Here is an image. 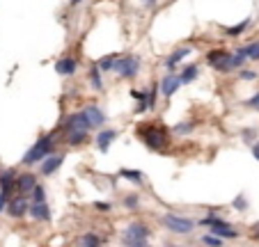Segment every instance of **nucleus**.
Listing matches in <instances>:
<instances>
[{"label": "nucleus", "instance_id": "4468645a", "mask_svg": "<svg viewBox=\"0 0 259 247\" xmlns=\"http://www.w3.org/2000/svg\"><path fill=\"white\" fill-rule=\"evenodd\" d=\"M16 188V176H14V172H3L0 174V193L3 195H7L10 197V193Z\"/></svg>", "mask_w": 259, "mask_h": 247}, {"label": "nucleus", "instance_id": "f257e3e1", "mask_svg": "<svg viewBox=\"0 0 259 247\" xmlns=\"http://www.w3.org/2000/svg\"><path fill=\"white\" fill-rule=\"evenodd\" d=\"M138 135L154 151H161L170 144V131L161 124H142V126H138Z\"/></svg>", "mask_w": 259, "mask_h": 247}, {"label": "nucleus", "instance_id": "7c9ffc66", "mask_svg": "<svg viewBox=\"0 0 259 247\" xmlns=\"http://www.w3.org/2000/svg\"><path fill=\"white\" fill-rule=\"evenodd\" d=\"M245 206H248V202H245V197H243V195H239V197L234 199V208H239V211H243Z\"/></svg>", "mask_w": 259, "mask_h": 247}, {"label": "nucleus", "instance_id": "473e14b6", "mask_svg": "<svg viewBox=\"0 0 259 247\" xmlns=\"http://www.w3.org/2000/svg\"><path fill=\"white\" fill-rule=\"evenodd\" d=\"M124 245L126 247H149V245H145V240H126V238H124Z\"/></svg>", "mask_w": 259, "mask_h": 247}, {"label": "nucleus", "instance_id": "c85d7f7f", "mask_svg": "<svg viewBox=\"0 0 259 247\" xmlns=\"http://www.w3.org/2000/svg\"><path fill=\"white\" fill-rule=\"evenodd\" d=\"M202 242H206V245H211V247H223V240L220 238H216V236H202Z\"/></svg>", "mask_w": 259, "mask_h": 247}, {"label": "nucleus", "instance_id": "9d476101", "mask_svg": "<svg viewBox=\"0 0 259 247\" xmlns=\"http://www.w3.org/2000/svg\"><path fill=\"white\" fill-rule=\"evenodd\" d=\"M83 112H85V117H87V121H90V126H103L106 114L99 105H87Z\"/></svg>", "mask_w": 259, "mask_h": 247}, {"label": "nucleus", "instance_id": "39448f33", "mask_svg": "<svg viewBox=\"0 0 259 247\" xmlns=\"http://www.w3.org/2000/svg\"><path fill=\"white\" fill-rule=\"evenodd\" d=\"M67 129H69L71 133H87L90 121H87L85 112H76V114H71V117H67Z\"/></svg>", "mask_w": 259, "mask_h": 247}, {"label": "nucleus", "instance_id": "c9c22d12", "mask_svg": "<svg viewBox=\"0 0 259 247\" xmlns=\"http://www.w3.org/2000/svg\"><path fill=\"white\" fill-rule=\"evenodd\" d=\"M124 204H126L129 208H135V206H138V197H126Z\"/></svg>", "mask_w": 259, "mask_h": 247}, {"label": "nucleus", "instance_id": "ea45409f", "mask_svg": "<svg viewBox=\"0 0 259 247\" xmlns=\"http://www.w3.org/2000/svg\"><path fill=\"white\" fill-rule=\"evenodd\" d=\"M254 236H257V238H259V229H257V231H254Z\"/></svg>", "mask_w": 259, "mask_h": 247}, {"label": "nucleus", "instance_id": "f3484780", "mask_svg": "<svg viewBox=\"0 0 259 247\" xmlns=\"http://www.w3.org/2000/svg\"><path fill=\"white\" fill-rule=\"evenodd\" d=\"M30 215L35 220H50V208L46 204H32L30 206Z\"/></svg>", "mask_w": 259, "mask_h": 247}, {"label": "nucleus", "instance_id": "6e6552de", "mask_svg": "<svg viewBox=\"0 0 259 247\" xmlns=\"http://www.w3.org/2000/svg\"><path fill=\"white\" fill-rule=\"evenodd\" d=\"M181 78L179 76H175V74H170V76H165L163 78V83H161V92H163V96H172L177 92V89L181 87Z\"/></svg>", "mask_w": 259, "mask_h": 247}, {"label": "nucleus", "instance_id": "f704fd0d", "mask_svg": "<svg viewBox=\"0 0 259 247\" xmlns=\"http://www.w3.org/2000/svg\"><path fill=\"white\" fill-rule=\"evenodd\" d=\"M241 78H243V80H254V78H257V74H254V71H241Z\"/></svg>", "mask_w": 259, "mask_h": 247}, {"label": "nucleus", "instance_id": "6ab92c4d", "mask_svg": "<svg viewBox=\"0 0 259 247\" xmlns=\"http://www.w3.org/2000/svg\"><path fill=\"white\" fill-rule=\"evenodd\" d=\"M78 247H101V238L96 233H83L78 240Z\"/></svg>", "mask_w": 259, "mask_h": 247}, {"label": "nucleus", "instance_id": "2f4dec72", "mask_svg": "<svg viewBox=\"0 0 259 247\" xmlns=\"http://www.w3.org/2000/svg\"><path fill=\"white\" fill-rule=\"evenodd\" d=\"M177 133H190L193 131V124H177Z\"/></svg>", "mask_w": 259, "mask_h": 247}, {"label": "nucleus", "instance_id": "bb28decb", "mask_svg": "<svg viewBox=\"0 0 259 247\" xmlns=\"http://www.w3.org/2000/svg\"><path fill=\"white\" fill-rule=\"evenodd\" d=\"M85 140H87V133H69V140H67V142H69L71 147H78V144H83Z\"/></svg>", "mask_w": 259, "mask_h": 247}, {"label": "nucleus", "instance_id": "5701e85b", "mask_svg": "<svg viewBox=\"0 0 259 247\" xmlns=\"http://www.w3.org/2000/svg\"><path fill=\"white\" fill-rule=\"evenodd\" d=\"M179 78H181V83H184V85H186V83H190V80H195V78H197V67H195V65L186 67V69L181 71Z\"/></svg>", "mask_w": 259, "mask_h": 247}, {"label": "nucleus", "instance_id": "ddd939ff", "mask_svg": "<svg viewBox=\"0 0 259 247\" xmlns=\"http://www.w3.org/2000/svg\"><path fill=\"white\" fill-rule=\"evenodd\" d=\"M65 163V156H62V153H55V156H48V158L44 160V163H41V174H46V176H48V174H53L55 169H60V165Z\"/></svg>", "mask_w": 259, "mask_h": 247}, {"label": "nucleus", "instance_id": "e433bc0d", "mask_svg": "<svg viewBox=\"0 0 259 247\" xmlns=\"http://www.w3.org/2000/svg\"><path fill=\"white\" fill-rule=\"evenodd\" d=\"M7 206V195H3L0 193V211H3V208Z\"/></svg>", "mask_w": 259, "mask_h": 247}, {"label": "nucleus", "instance_id": "4c0bfd02", "mask_svg": "<svg viewBox=\"0 0 259 247\" xmlns=\"http://www.w3.org/2000/svg\"><path fill=\"white\" fill-rule=\"evenodd\" d=\"M252 153H254V158L259 160V142H257V144H254V147H252Z\"/></svg>", "mask_w": 259, "mask_h": 247}, {"label": "nucleus", "instance_id": "a211bd4d", "mask_svg": "<svg viewBox=\"0 0 259 247\" xmlns=\"http://www.w3.org/2000/svg\"><path fill=\"white\" fill-rule=\"evenodd\" d=\"M190 50H193V48H179V50H175V53H172V55H170V57H168V62H165V67H168V69L172 71V69H175V67H177V62H181V59H184L186 55H190Z\"/></svg>", "mask_w": 259, "mask_h": 247}, {"label": "nucleus", "instance_id": "20e7f679", "mask_svg": "<svg viewBox=\"0 0 259 247\" xmlns=\"http://www.w3.org/2000/svg\"><path fill=\"white\" fill-rule=\"evenodd\" d=\"M163 224L175 233H188V231H193V227H195L193 220L179 218V215H172V213H170V215H163Z\"/></svg>", "mask_w": 259, "mask_h": 247}, {"label": "nucleus", "instance_id": "f8f14e48", "mask_svg": "<svg viewBox=\"0 0 259 247\" xmlns=\"http://www.w3.org/2000/svg\"><path fill=\"white\" fill-rule=\"evenodd\" d=\"M76 69H78V65H76V59L74 57H62L55 62V71L60 76H74Z\"/></svg>", "mask_w": 259, "mask_h": 247}, {"label": "nucleus", "instance_id": "dca6fc26", "mask_svg": "<svg viewBox=\"0 0 259 247\" xmlns=\"http://www.w3.org/2000/svg\"><path fill=\"white\" fill-rule=\"evenodd\" d=\"M243 59L245 57H243V55H239V53H236V55H229L218 71H234V69H239V67H243Z\"/></svg>", "mask_w": 259, "mask_h": 247}, {"label": "nucleus", "instance_id": "a878e982", "mask_svg": "<svg viewBox=\"0 0 259 247\" xmlns=\"http://www.w3.org/2000/svg\"><path fill=\"white\" fill-rule=\"evenodd\" d=\"M120 176L129 178V181H133V183H140V181H142V172H138V169H122Z\"/></svg>", "mask_w": 259, "mask_h": 247}, {"label": "nucleus", "instance_id": "58836bf2", "mask_svg": "<svg viewBox=\"0 0 259 247\" xmlns=\"http://www.w3.org/2000/svg\"><path fill=\"white\" fill-rule=\"evenodd\" d=\"M96 208H99V211H108L110 206H108V204H101V202H99V204H96Z\"/></svg>", "mask_w": 259, "mask_h": 247}, {"label": "nucleus", "instance_id": "b1692460", "mask_svg": "<svg viewBox=\"0 0 259 247\" xmlns=\"http://www.w3.org/2000/svg\"><path fill=\"white\" fill-rule=\"evenodd\" d=\"M90 80H92V87L94 89H103V83H101V71H99V67H92L90 69Z\"/></svg>", "mask_w": 259, "mask_h": 247}, {"label": "nucleus", "instance_id": "cd10ccee", "mask_svg": "<svg viewBox=\"0 0 259 247\" xmlns=\"http://www.w3.org/2000/svg\"><path fill=\"white\" fill-rule=\"evenodd\" d=\"M32 199H35V204H46V193L41 186H37V188L32 190Z\"/></svg>", "mask_w": 259, "mask_h": 247}, {"label": "nucleus", "instance_id": "f03ea898", "mask_svg": "<svg viewBox=\"0 0 259 247\" xmlns=\"http://www.w3.org/2000/svg\"><path fill=\"white\" fill-rule=\"evenodd\" d=\"M53 138H55V133H50V135H46V138L37 140V144H32V147L28 149V153L23 156V165L44 163V160L50 156V151H53Z\"/></svg>", "mask_w": 259, "mask_h": 247}, {"label": "nucleus", "instance_id": "412c9836", "mask_svg": "<svg viewBox=\"0 0 259 247\" xmlns=\"http://www.w3.org/2000/svg\"><path fill=\"white\" fill-rule=\"evenodd\" d=\"M211 233H214L216 238H220V240H223V238H236V236H239V233H236L234 229L229 227V224H223V227H214V231H211Z\"/></svg>", "mask_w": 259, "mask_h": 247}, {"label": "nucleus", "instance_id": "393cba45", "mask_svg": "<svg viewBox=\"0 0 259 247\" xmlns=\"http://www.w3.org/2000/svg\"><path fill=\"white\" fill-rule=\"evenodd\" d=\"M248 25H250V21L245 19V21H241L239 25H232V28H225V32H227L229 37H236V35H241V32H243V30L248 28Z\"/></svg>", "mask_w": 259, "mask_h": 247}, {"label": "nucleus", "instance_id": "1a4fd4ad", "mask_svg": "<svg viewBox=\"0 0 259 247\" xmlns=\"http://www.w3.org/2000/svg\"><path fill=\"white\" fill-rule=\"evenodd\" d=\"M35 188H37L35 174H19V176H16V190H19V193H32Z\"/></svg>", "mask_w": 259, "mask_h": 247}, {"label": "nucleus", "instance_id": "4be33fe9", "mask_svg": "<svg viewBox=\"0 0 259 247\" xmlns=\"http://www.w3.org/2000/svg\"><path fill=\"white\" fill-rule=\"evenodd\" d=\"M115 65H117V57L115 55H106L103 59H99V71H115Z\"/></svg>", "mask_w": 259, "mask_h": 247}, {"label": "nucleus", "instance_id": "c756f323", "mask_svg": "<svg viewBox=\"0 0 259 247\" xmlns=\"http://www.w3.org/2000/svg\"><path fill=\"white\" fill-rule=\"evenodd\" d=\"M145 105H147V108H154V105H156V85L149 89V96L145 99Z\"/></svg>", "mask_w": 259, "mask_h": 247}, {"label": "nucleus", "instance_id": "2eb2a0df", "mask_svg": "<svg viewBox=\"0 0 259 247\" xmlns=\"http://www.w3.org/2000/svg\"><path fill=\"white\" fill-rule=\"evenodd\" d=\"M227 57H229L227 50L216 48V50H211V53L206 55V62H209V67H214V69H220V67H223V62H225Z\"/></svg>", "mask_w": 259, "mask_h": 247}, {"label": "nucleus", "instance_id": "423d86ee", "mask_svg": "<svg viewBox=\"0 0 259 247\" xmlns=\"http://www.w3.org/2000/svg\"><path fill=\"white\" fill-rule=\"evenodd\" d=\"M7 213H10L12 218H23L25 213H30V206H28V199H25V195L12 199V202L7 204Z\"/></svg>", "mask_w": 259, "mask_h": 247}, {"label": "nucleus", "instance_id": "7ed1b4c3", "mask_svg": "<svg viewBox=\"0 0 259 247\" xmlns=\"http://www.w3.org/2000/svg\"><path fill=\"white\" fill-rule=\"evenodd\" d=\"M115 71L122 76V78H135V74L140 71V59L129 55V57H117V65Z\"/></svg>", "mask_w": 259, "mask_h": 247}, {"label": "nucleus", "instance_id": "aec40b11", "mask_svg": "<svg viewBox=\"0 0 259 247\" xmlns=\"http://www.w3.org/2000/svg\"><path fill=\"white\" fill-rule=\"evenodd\" d=\"M239 55H243V57H250V59H259V41H252V44L239 48Z\"/></svg>", "mask_w": 259, "mask_h": 247}, {"label": "nucleus", "instance_id": "0eeeda50", "mask_svg": "<svg viewBox=\"0 0 259 247\" xmlns=\"http://www.w3.org/2000/svg\"><path fill=\"white\" fill-rule=\"evenodd\" d=\"M147 236H149V229H147V224H142V222L129 224L124 231L126 240H147Z\"/></svg>", "mask_w": 259, "mask_h": 247}, {"label": "nucleus", "instance_id": "72a5a7b5", "mask_svg": "<svg viewBox=\"0 0 259 247\" xmlns=\"http://www.w3.org/2000/svg\"><path fill=\"white\" fill-rule=\"evenodd\" d=\"M248 105H250L252 110H259V92L252 96V99H248Z\"/></svg>", "mask_w": 259, "mask_h": 247}, {"label": "nucleus", "instance_id": "9b49d317", "mask_svg": "<svg viewBox=\"0 0 259 247\" xmlns=\"http://www.w3.org/2000/svg\"><path fill=\"white\" fill-rule=\"evenodd\" d=\"M115 138H117V131H113V129H106V131H101L99 135H96V147H99V151H108L110 149V144L115 142Z\"/></svg>", "mask_w": 259, "mask_h": 247}]
</instances>
